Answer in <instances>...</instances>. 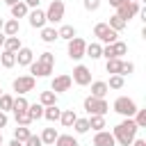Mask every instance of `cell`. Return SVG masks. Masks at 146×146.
Listing matches in <instances>:
<instances>
[{"label":"cell","instance_id":"ee69618b","mask_svg":"<svg viewBox=\"0 0 146 146\" xmlns=\"http://www.w3.org/2000/svg\"><path fill=\"white\" fill-rule=\"evenodd\" d=\"M23 2H25V5H27V7H34V9H36V7H39V2H41V0H23Z\"/></svg>","mask_w":146,"mask_h":146},{"label":"cell","instance_id":"ac0fdd59","mask_svg":"<svg viewBox=\"0 0 146 146\" xmlns=\"http://www.w3.org/2000/svg\"><path fill=\"white\" fill-rule=\"evenodd\" d=\"M57 135H59V132H57L55 128H43V132H41L39 137H41L43 146H52V144H55V139H57Z\"/></svg>","mask_w":146,"mask_h":146},{"label":"cell","instance_id":"60d3db41","mask_svg":"<svg viewBox=\"0 0 146 146\" xmlns=\"http://www.w3.org/2000/svg\"><path fill=\"white\" fill-rule=\"evenodd\" d=\"M23 146H43V141H41V137H39V135H30V137H27V141H25Z\"/></svg>","mask_w":146,"mask_h":146},{"label":"cell","instance_id":"1f68e13d","mask_svg":"<svg viewBox=\"0 0 146 146\" xmlns=\"http://www.w3.org/2000/svg\"><path fill=\"white\" fill-rule=\"evenodd\" d=\"M27 100H25V96H16L14 98V107H11V112H27Z\"/></svg>","mask_w":146,"mask_h":146},{"label":"cell","instance_id":"bcb514c9","mask_svg":"<svg viewBox=\"0 0 146 146\" xmlns=\"http://www.w3.org/2000/svg\"><path fill=\"white\" fill-rule=\"evenodd\" d=\"M9 146H23V141H18V139H11V141H9Z\"/></svg>","mask_w":146,"mask_h":146},{"label":"cell","instance_id":"ffe728a7","mask_svg":"<svg viewBox=\"0 0 146 146\" xmlns=\"http://www.w3.org/2000/svg\"><path fill=\"white\" fill-rule=\"evenodd\" d=\"M2 48H5V50H9V52H18V50L23 48V43H21V39H18V36H7Z\"/></svg>","mask_w":146,"mask_h":146},{"label":"cell","instance_id":"d590c367","mask_svg":"<svg viewBox=\"0 0 146 146\" xmlns=\"http://www.w3.org/2000/svg\"><path fill=\"white\" fill-rule=\"evenodd\" d=\"M73 128H75V132H78V135H84V132H89V119H75Z\"/></svg>","mask_w":146,"mask_h":146},{"label":"cell","instance_id":"5bb4252c","mask_svg":"<svg viewBox=\"0 0 146 146\" xmlns=\"http://www.w3.org/2000/svg\"><path fill=\"white\" fill-rule=\"evenodd\" d=\"M34 62V52L30 50V48H21L18 52H16V64L18 66H30Z\"/></svg>","mask_w":146,"mask_h":146},{"label":"cell","instance_id":"db71d44e","mask_svg":"<svg viewBox=\"0 0 146 146\" xmlns=\"http://www.w3.org/2000/svg\"><path fill=\"white\" fill-rule=\"evenodd\" d=\"M0 96H2V89H0Z\"/></svg>","mask_w":146,"mask_h":146},{"label":"cell","instance_id":"83f0119b","mask_svg":"<svg viewBox=\"0 0 146 146\" xmlns=\"http://www.w3.org/2000/svg\"><path fill=\"white\" fill-rule=\"evenodd\" d=\"M41 39H43L46 43H52L55 39H59V34H57L55 27H41Z\"/></svg>","mask_w":146,"mask_h":146},{"label":"cell","instance_id":"f6af8a7d","mask_svg":"<svg viewBox=\"0 0 146 146\" xmlns=\"http://www.w3.org/2000/svg\"><path fill=\"white\" fill-rule=\"evenodd\" d=\"M130 146H146V141H144V139H135Z\"/></svg>","mask_w":146,"mask_h":146},{"label":"cell","instance_id":"ba28073f","mask_svg":"<svg viewBox=\"0 0 146 146\" xmlns=\"http://www.w3.org/2000/svg\"><path fill=\"white\" fill-rule=\"evenodd\" d=\"M84 50H87V41L84 39H80V36H75V39H71L68 41V57L71 59H82L84 57Z\"/></svg>","mask_w":146,"mask_h":146},{"label":"cell","instance_id":"5b68a950","mask_svg":"<svg viewBox=\"0 0 146 146\" xmlns=\"http://www.w3.org/2000/svg\"><path fill=\"white\" fill-rule=\"evenodd\" d=\"M94 36L98 39V41H103V43H114L116 41V36H119V32H114L107 23H96L94 25Z\"/></svg>","mask_w":146,"mask_h":146},{"label":"cell","instance_id":"9a60e30c","mask_svg":"<svg viewBox=\"0 0 146 146\" xmlns=\"http://www.w3.org/2000/svg\"><path fill=\"white\" fill-rule=\"evenodd\" d=\"M18 32H21V25H18L16 18L5 21V25H2V34H5V36H18Z\"/></svg>","mask_w":146,"mask_h":146},{"label":"cell","instance_id":"74e56055","mask_svg":"<svg viewBox=\"0 0 146 146\" xmlns=\"http://www.w3.org/2000/svg\"><path fill=\"white\" fill-rule=\"evenodd\" d=\"M123 87V75H110L107 89H121Z\"/></svg>","mask_w":146,"mask_h":146},{"label":"cell","instance_id":"e575fe53","mask_svg":"<svg viewBox=\"0 0 146 146\" xmlns=\"http://www.w3.org/2000/svg\"><path fill=\"white\" fill-rule=\"evenodd\" d=\"M105 68H107V73H112V75H119V71H121V59H107V64H105Z\"/></svg>","mask_w":146,"mask_h":146},{"label":"cell","instance_id":"4fadbf2b","mask_svg":"<svg viewBox=\"0 0 146 146\" xmlns=\"http://www.w3.org/2000/svg\"><path fill=\"white\" fill-rule=\"evenodd\" d=\"M94 146H116V141H114L112 132H107V130H98V132L94 135Z\"/></svg>","mask_w":146,"mask_h":146},{"label":"cell","instance_id":"8d00e7d4","mask_svg":"<svg viewBox=\"0 0 146 146\" xmlns=\"http://www.w3.org/2000/svg\"><path fill=\"white\" fill-rule=\"evenodd\" d=\"M14 116H16V125H30L32 123L27 112H14Z\"/></svg>","mask_w":146,"mask_h":146},{"label":"cell","instance_id":"d6a6232c","mask_svg":"<svg viewBox=\"0 0 146 146\" xmlns=\"http://www.w3.org/2000/svg\"><path fill=\"white\" fill-rule=\"evenodd\" d=\"M107 25H110V27H112L114 32H121V30H123V27H125L128 23H125V21H121V18H119V16L114 14V16H110V23H107Z\"/></svg>","mask_w":146,"mask_h":146},{"label":"cell","instance_id":"d4e9b609","mask_svg":"<svg viewBox=\"0 0 146 146\" xmlns=\"http://www.w3.org/2000/svg\"><path fill=\"white\" fill-rule=\"evenodd\" d=\"M0 64H2L5 68H11V66H16V52L2 50V55H0Z\"/></svg>","mask_w":146,"mask_h":146},{"label":"cell","instance_id":"836d02e7","mask_svg":"<svg viewBox=\"0 0 146 146\" xmlns=\"http://www.w3.org/2000/svg\"><path fill=\"white\" fill-rule=\"evenodd\" d=\"M112 50H114V57H116V59H121V57L128 52V46H125L123 41H114V43H112Z\"/></svg>","mask_w":146,"mask_h":146},{"label":"cell","instance_id":"cb8c5ba5","mask_svg":"<svg viewBox=\"0 0 146 146\" xmlns=\"http://www.w3.org/2000/svg\"><path fill=\"white\" fill-rule=\"evenodd\" d=\"M57 34H59V39H64V41H71V39H75V36H78L73 25H62V27L57 30Z\"/></svg>","mask_w":146,"mask_h":146},{"label":"cell","instance_id":"ab89813d","mask_svg":"<svg viewBox=\"0 0 146 146\" xmlns=\"http://www.w3.org/2000/svg\"><path fill=\"white\" fill-rule=\"evenodd\" d=\"M135 71V64L132 62H121V71H119V75H130Z\"/></svg>","mask_w":146,"mask_h":146},{"label":"cell","instance_id":"8fae6325","mask_svg":"<svg viewBox=\"0 0 146 146\" xmlns=\"http://www.w3.org/2000/svg\"><path fill=\"white\" fill-rule=\"evenodd\" d=\"M139 11V2L137 0H132V2H128V5H121V7H116V16L121 18V21H130V18H135V14Z\"/></svg>","mask_w":146,"mask_h":146},{"label":"cell","instance_id":"52a82bcc","mask_svg":"<svg viewBox=\"0 0 146 146\" xmlns=\"http://www.w3.org/2000/svg\"><path fill=\"white\" fill-rule=\"evenodd\" d=\"M34 84H36V78H32V75H18V78L11 82L14 91H18V96H25L27 91H32Z\"/></svg>","mask_w":146,"mask_h":146},{"label":"cell","instance_id":"c3c4849f","mask_svg":"<svg viewBox=\"0 0 146 146\" xmlns=\"http://www.w3.org/2000/svg\"><path fill=\"white\" fill-rule=\"evenodd\" d=\"M16 2H21V0H5V5H9V7H14Z\"/></svg>","mask_w":146,"mask_h":146},{"label":"cell","instance_id":"b9f144b4","mask_svg":"<svg viewBox=\"0 0 146 146\" xmlns=\"http://www.w3.org/2000/svg\"><path fill=\"white\" fill-rule=\"evenodd\" d=\"M100 7V0H84V9L87 11H96Z\"/></svg>","mask_w":146,"mask_h":146},{"label":"cell","instance_id":"7c38bea8","mask_svg":"<svg viewBox=\"0 0 146 146\" xmlns=\"http://www.w3.org/2000/svg\"><path fill=\"white\" fill-rule=\"evenodd\" d=\"M27 18H30V25H32V27H39V30L46 27V11H43V9H39V7L32 9V11L27 14Z\"/></svg>","mask_w":146,"mask_h":146},{"label":"cell","instance_id":"7dc6e473","mask_svg":"<svg viewBox=\"0 0 146 146\" xmlns=\"http://www.w3.org/2000/svg\"><path fill=\"white\" fill-rule=\"evenodd\" d=\"M110 5L112 7H121V0H110Z\"/></svg>","mask_w":146,"mask_h":146},{"label":"cell","instance_id":"277c9868","mask_svg":"<svg viewBox=\"0 0 146 146\" xmlns=\"http://www.w3.org/2000/svg\"><path fill=\"white\" fill-rule=\"evenodd\" d=\"M84 110L89 112V116H94V114L105 116V114H107V110H110V105H107V100H105V98L87 96V98H84Z\"/></svg>","mask_w":146,"mask_h":146},{"label":"cell","instance_id":"681fc988","mask_svg":"<svg viewBox=\"0 0 146 146\" xmlns=\"http://www.w3.org/2000/svg\"><path fill=\"white\" fill-rule=\"evenodd\" d=\"M5 39H7V36H5V34H2V32H0V48H2V46H5Z\"/></svg>","mask_w":146,"mask_h":146},{"label":"cell","instance_id":"f546056e","mask_svg":"<svg viewBox=\"0 0 146 146\" xmlns=\"http://www.w3.org/2000/svg\"><path fill=\"white\" fill-rule=\"evenodd\" d=\"M30 135H32V132H30V128H27V125H18V128L14 130V139H18V141H23V144L27 141V137H30Z\"/></svg>","mask_w":146,"mask_h":146},{"label":"cell","instance_id":"7bdbcfd3","mask_svg":"<svg viewBox=\"0 0 146 146\" xmlns=\"http://www.w3.org/2000/svg\"><path fill=\"white\" fill-rule=\"evenodd\" d=\"M7 123H9V116H7L5 112H0V130H2V128H5Z\"/></svg>","mask_w":146,"mask_h":146},{"label":"cell","instance_id":"f907efd6","mask_svg":"<svg viewBox=\"0 0 146 146\" xmlns=\"http://www.w3.org/2000/svg\"><path fill=\"white\" fill-rule=\"evenodd\" d=\"M128 2H132V0H121V5H128Z\"/></svg>","mask_w":146,"mask_h":146},{"label":"cell","instance_id":"816d5d0a","mask_svg":"<svg viewBox=\"0 0 146 146\" xmlns=\"http://www.w3.org/2000/svg\"><path fill=\"white\" fill-rule=\"evenodd\" d=\"M2 25H5V21H2V18H0V32H2Z\"/></svg>","mask_w":146,"mask_h":146},{"label":"cell","instance_id":"484cf974","mask_svg":"<svg viewBox=\"0 0 146 146\" xmlns=\"http://www.w3.org/2000/svg\"><path fill=\"white\" fill-rule=\"evenodd\" d=\"M59 116H62V110H59L57 105L43 107V119H48V121H59Z\"/></svg>","mask_w":146,"mask_h":146},{"label":"cell","instance_id":"e0dca14e","mask_svg":"<svg viewBox=\"0 0 146 146\" xmlns=\"http://www.w3.org/2000/svg\"><path fill=\"white\" fill-rule=\"evenodd\" d=\"M9 9H11V18H16V21L30 14V7H27V5L23 2V0H21V2H16L14 7H9Z\"/></svg>","mask_w":146,"mask_h":146},{"label":"cell","instance_id":"7a4b0ae2","mask_svg":"<svg viewBox=\"0 0 146 146\" xmlns=\"http://www.w3.org/2000/svg\"><path fill=\"white\" fill-rule=\"evenodd\" d=\"M52 68H55V55L48 52V50L41 52L39 59L30 64V73H32V78H48V75L52 73Z\"/></svg>","mask_w":146,"mask_h":146},{"label":"cell","instance_id":"3957f363","mask_svg":"<svg viewBox=\"0 0 146 146\" xmlns=\"http://www.w3.org/2000/svg\"><path fill=\"white\" fill-rule=\"evenodd\" d=\"M112 107H114V112H116V114H121V116H125V119H132V116H135V112L139 110V107H137V103H135L132 98H128V96H119V98L114 100V105H112Z\"/></svg>","mask_w":146,"mask_h":146},{"label":"cell","instance_id":"30bf717a","mask_svg":"<svg viewBox=\"0 0 146 146\" xmlns=\"http://www.w3.org/2000/svg\"><path fill=\"white\" fill-rule=\"evenodd\" d=\"M71 84H73L71 75L62 73V75H55V78H52V82H50V91H55V94H64V91L71 89Z\"/></svg>","mask_w":146,"mask_h":146},{"label":"cell","instance_id":"6da1fadb","mask_svg":"<svg viewBox=\"0 0 146 146\" xmlns=\"http://www.w3.org/2000/svg\"><path fill=\"white\" fill-rule=\"evenodd\" d=\"M137 123L132 121V119H123L116 128H114V132H112V137H114V141L116 144H121V146H130L132 141H135V137H137Z\"/></svg>","mask_w":146,"mask_h":146},{"label":"cell","instance_id":"603a6c76","mask_svg":"<svg viewBox=\"0 0 146 146\" xmlns=\"http://www.w3.org/2000/svg\"><path fill=\"white\" fill-rule=\"evenodd\" d=\"M52 146H80V144H78V139L73 135H57Z\"/></svg>","mask_w":146,"mask_h":146},{"label":"cell","instance_id":"8992f818","mask_svg":"<svg viewBox=\"0 0 146 146\" xmlns=\"http://www.w3.org/2000/svg\"><path fill=\"white\" fill-rule=\"evenodd\" d=\"M64 18V2L62 0H52L50 5H48V9H46V23H59Z\"/></svg>","mask_w":146,"mask_h":146},{"label":"cell","instance_id":"4dcf8cb0","mask_svg":"<svg viewBox=\"0 0 146 146\" xmlns=\"http://www.w3.org/2000/svg\"><path fill=\"white\" fill-rule=\"evenodd\" d=\"M11 107H14V96L2 94V96H0V112H5V114H7Z\"/></svg>","mask_w":146,"mask_h":146},{"label":"cell","instance_id":"f1b7e54d","mask_svg":"<svg viewBox=\"0 0 146 146\" xmlns=\"http://www.w3.org/2000/svg\"><path fill=\"white\" fill-rule=\"evenodd\" d=\"M89 128L91 130H103L105 128V116H98V114H94V116H89Z\"/></svg>","mask_w":146,"mask_h":146},{"label":"cell","instance_id":"9c48e42d","mask_svg":"<svg viewBox=\"0 0 146 146\" xmlns=\"http://www.w3.org/2000/svg\"><path fill=\"white\" fill-rule=\"evenodd\" d=\"M71 80H73L78 87H87V84H91V71H89L87 66L78 64V66L73 68V75H71Z\"/></svg>","mask_w":146,"mask_h":146},{"label":"cell","instance_id":"f5cc1de1","mask_svg":"<svg viewBox=\"0 0 146 146\" xmlns=\"http://www.w3.org/2000/svg\"><path fill=\"white\" fill-rule=\"evenodd\" d=\"M2 144H5V139H2V132H0V146H2Z\"/></svg>","mask_w":146,"mask_h":146},{"label":"cell","instance_id":"d6986e66","mask_svg":"<svg viewBox=\"0 0 146 146\" xmlns=\"http://www.w3.org/2000/svg\"><path fill=\"white\" fill-rule=\"evenodd\" d=\"M75 119H78V114H75L73 110H62V116H59V121H62V125H64V128H73Z\"/></svg>","mask_w":146,"mask_h":146},{"label":"cell","instance_id":"7402d4cb","mask_svg":"<svg viewBox=\"0 0 146 146\" xmlns=\"http://www.w3.org/2000/svg\"><path fill=\"white\" fill-rule=\"evenodd\" d=\"M39 103H41L43 107L57 105V94H55V91H41V96H39Z\"/></svg>","mask_w":146,"mask_h":146},{"label":"cell","instance_id":"2e32d148","mask_svg":"<svg viewBox=\"0 0 146 146\" xmlns=\"http://www.w3.org/2000/svg\"><path fill=\"white\" fill-rule=\"evenodd\" d=\"M107 91H110V89H107V82H103V80L91 82V96H94V98H105Z\"/></svg>","mask_w":146,"mask_h":146},{"label":"cell","instance_id":"44dd1931","mask_svg":"<svg viewBox=\"0 0 146 146\" xmlns=\"http://www.w3.org/2000/svg\"><path fill=\"white\" fill-rule=\"evenodd\" d=\"M84 57H91V59H98V57H103V46H100V43H87Z\"/></svg>","mask_w":146,"mask_h":146},{"label":"cell","instance_id":"f35d334b","mask_svg":"<svg viewBox=\"0 0 146 146\" xmlns=\"http://www.w3.org/2000/svg\"><path fill=\"white\" fill-rule=\"evenodd\" d=\"M132 121L137 123V128H146V110H137Z\"/></svg>","mask_w":146,"mask_h":146},{"label":"cell","instance_id":"4316f807","mask_svg":"<svg viewBox=\"0 0 146 146\" xmlns=\"http://www.w3.org/2000/svg\"><path fill=\"white\" fill-rule=\"evenodd\" d=\"M27 114H30L32 121L41 119V116H43V105H41V103H32V105H27Z\"/></svg>","mask_w":146,"mask_h":146}]
</instances>
